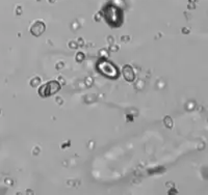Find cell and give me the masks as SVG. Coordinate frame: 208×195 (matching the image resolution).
Returning a JSON list of instances; mask_svg holds the SVG:
<instances>
[{
    "label": "cell",
    "mask_w": 208,
    "mask_h": 195,
    "mask_svg": "<svg viewBox=\"0 0 208 195\" xmlns=\"http://www.w3.org/2000/svg\"><path fill=\"white\" fill-rule=\"evenodd\" d=\"M59 84L56 81H51L49 83H47L46 85L42 86V88L40 89V95L42 97H48L52 95V93L56 92L58 89H59Z\"/></svg>",
    "instance_id": "cell-1"
},
{
    "label": "cell",
    "mask_w": 208,
    "mask_h": 195,
    "mask_svg": "<svg viewBox=\"0 0 208 195\" xmlns=\"http://www.w3.org/2000/svg\"><path fill=\"white\" fill-rule=\"evenodd\" d=\"M41 82V79L39 78V77H37V78H34V79H32L30 81V84H31V86H33V87H36V86L39 84V83Z\"/></svg>",
    "instance_id": "cell-4"
},
{
    "label": "cell",
    "mask_w": 208,
    "mask_h": 195,
    "mask_svg": "<svg viewBox=\"0 0 208 195\" xmlns=\"http://www.w3.org/2000/svg\"><path fill=\"white\" fill-rule=\"evenodd\" d=\"M69 46H70V48H72V49H75V48H77V45H76L74 42H71L70 44H69Z\"/></svg>",
    "instance_id": "cell-6"
},
{
    "label": "cell",
    "mask_w": 208,
    "mask_h": 195,
    "mask_svg": "<svg viewBox=\"0 0 208 195\" xmlns=\"http://www.w3.org/2000/svg\"><path fill=\"white\" fill-rule=\"evenodd\" d=\"M123 76L128 82H132L134 80V72L130 65H124L123 67Z\"/></svg>",
    "instance_id": "cell-3"
},
{
    "label": "cell",
    "mask_w": 208,
    "mask_h": 195,
    "mask_svg": "<svg viewBox=\"0 0 208 195\" xmlns=\"http://www.w3.org/2000/svg\"><path fill=\"white\" fill-rule=\"evenodd\" d=\"M78 44H80L81 46H82V45H83V42H82V40H81V39H80V41L78 40Z\"/></svg>",
    "instance_id": "cell-8"
},
{
    "label": "cell",
    "mask_w": 208,
    "mask_h": 195,
    "mask_svg": "<svg viewBox=\"0 0 208 195\" xmlns=\"http://www.w3.org/2000/svg\"><path fill=\"white\" fill-rule=\"evenodd\" d=\"M45 30V24L42 21H36L30 27V32L33 34L34 36H39Z\"/></svg>",
    "instance_id": "cell-2"
},
{
    "label": "cell",
    "mask_w": 208,
    "mask_h": 195,
    "mask_svg": "<svg viewBox=\"0 0 208 195\" xmlns=\"http://www.w3.org/2000/svg\"><path fill=\"white\" fill-rule=\"evenodd\" d=\"M83 58H84V55H83V53H77V56H76V60H77V61H81Z\"/></svg>",
    "instance_id": "cell-5"
},
{
    "label": "cell",
    "mask_w": 208,
    "mask_h": 195,
    "mask_svg": "<svg viewBox=\"0 0 208 195\" xmlns=\"http://www.w3.org/2000/svg\"><path fill=\"white\" fill-rule=\"evenodd\" d=\"M108 42H109V44H111V42L113 43V37H111V36H108Z\"/></svg>",
    "instance_id": "cell-7"
}]
</instances>
